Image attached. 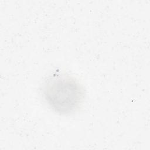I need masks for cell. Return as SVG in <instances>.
Here are the masks:
<instances>
[{
  "label": "cell",
  "instance_id": "cell-1",
  "mask_svg": "<svg viewBox=\"0 0 150 150\" xmlns=\"http://www.w3.org/2000/svg\"><path fill=\"white\" fill-rule=\"evenodd\" d=\"M42 93L48 106L62 115L76 112L85 98L83 86L74 77L64 74H56L46 80Z\"/></svg>",
  "mask_w": 150,
  "mask_h": 150
}]
</instances>
